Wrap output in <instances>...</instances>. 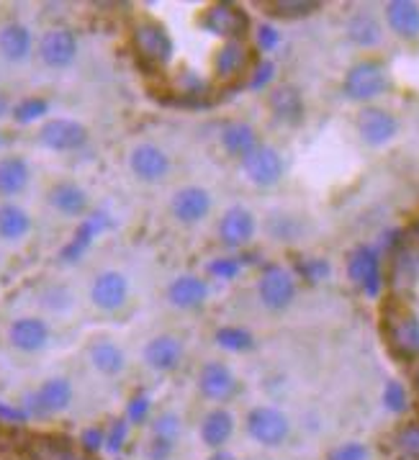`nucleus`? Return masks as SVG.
Returning a JSON list of instances; mask_svg holds the SVG:
<instances>
[{
    "label": "nucleus",
    "mask_w": 419,
    "mask_h": 460,
    "mask_svg": "<svg viewBox=\"0 0 419 460\" xmlns=\"http://www.w3.org/2000/svg\"><path fill=\"white\" fill-rule=\"evenodd\" d=\"M129 429H131V424H129L127 417H116L109 424V429H106V450L109 453L119 456L124 450V445L129 440Z\"/></svg>",
    "instance_id": "nucleus-39"
},
{
    "label": "nucleus",
    "mask_w": 419,
    "mask_h": 460,
    "mask_svg": "<svg viewBox=\"0 0 419 460\" xmlns=\"http://www.w3.org/2000/svg\"><path fill=\"white\" fill-rule=\"evenodd\" d=\"M255 41L263 52H273L275 47L281 44V34L275 31L271 23H260L255 31Z\"/></svg>",
    "instance_id": "nucleus-48"
},
{
    "label": "nucleus",
    "mask_w": 419,
    "mask_h": 460,
    "mask_svg": "<svg viewBox=\"0 0 419 460\" xmlns=\"http://www.w3.org/2000/svg\"><path fill=\"white\" fill-rule=\"evenodd\" d=\"M73 404V384L62 376L44 381L37 391H31L26 396L23 409L29 411V417H52L65 411L67 406Z\"/></svg>",
    "instance_id": "nucleus-7"
},
{
    "label": "nucleus",
    "mask_w": 419,
    "mask_h": 460,
    "mask_svg": "<svg viewBox=\"0 0 419 460\" xmlns=\"http://www.w3.org/2000/svg\"><path fill=\"white\" fill-rule=\"evenodd\" d=\"M245 427H247V435L263 445V447H278L283 442L289 440L291 435V422L289 417L275 409V406H255L250 409L247 420H245Z\"/></svg>",
    "instance_id": "nucleus-5"
},
{
    "label": "nucleus",
    "mask_w": 419,
    "mask_h": 460,
    "mask_svg": "<svg viewBox=\"0 0 419 460\" xmlns=\"http://www.w3.org/2000/svg\"><path fill=\"white\" fill-rule=\"evenodd\" d=\"M52 337V330L44 319L39 316H21L8 327V340L11 345L21 352H39L47 348Z\"/></svg>",
    "instance_id": "nucleus-20"
},
{
    "label": "nucleus",
    "mask_w": 419,
    "mask_h": 460,
    "mask_svg": "<svg viewBox=\"0 0 419 460\" xmlns=\"http://www.w3.org/2000/svg\"><path fill=\"white\" fill-rule=\"evenodd\" d=\"M31 456L34 460H95L85 456L83 450H75L73 445L62 438H37L31 442Z\"/></svg>",
    "instance_id": "nucleus-32"
},
{
    "label": "nucleus",
    "mask_w": 419,
    "mask_h": 460,
    "mask_svg": "<svg viewBox=\"0 0 419 460\" xmlns=\"http://www.w3.org/2000/svg\"><path fill=\"white\" fill-rule=\"evenodd\" d=\"M199 26L224 41H242L245 34L250 31V16L247 11L237 3H214L209 8H203L199 16Z\"/></svg>",
    "instance_id": "nucleus-3"
},
{
    "label": "nucleus",
    "mask_w": 419,
    "mask_h": 460,
    "mask_svg": "<svg viewBox=\"0 0 419 460\" xmlns=\"http://www.w3.org/2000/svg\"><path fill=\"white\" fill-rule=\"evenodd\" d=\"M91 363L93 368L103 373V376H119L121 370L127 368V355L116 342L98 340L91 348Z\"/></svg>",
    "instance_id": "nucleus-31"
},
{
    "label": "nucleus",
    "mask_w": 419,
    "mask_h": 460,
    "mask_svg": "<svg viewBox=\"0 0 419 460\" xmlns=\"http://www.w3.org/2000/svg\"><path fill=\"white\" fill-rule=\"evenodd\" d=\"M31 232V217L19 203H0V237L8 242L23 240Z\"/></svg>",
    "instance_id": "nucleus-30"
},
{
    "label": "nucleus",
    "mask_w": 419,
    "mask_h": 460,
    "mask_svg": "<svg viewBox=\"0 0 419 460\" xmlns=\"http://www.w3.org/2000/svg\"><path fill=\"white\" fill-rule=\"evenodd\" d=\"M31 181V167L19 155H8L0 157V196L11 199L26 190V185Z\"/></svg>",
    "instance_id": "nucleus-28"
},
{
    "label": "nucleus",
    "mask_w": 419,
    "mask_h": 460,
    "mask_svg": "<svg viewBox=\"0 0 419 460\" xmlns=\"http://www.w3.org/2000/svg\"><path fill=\"white\" fill-rule=\"evenodd\" d=\"M5 113H11V101H8L5 93H0V119H3Z\"/></svg>",
    "instance_id": "nucleus-51"
},
{
    "label": "nucleus",
    "mask_w": 419,
    "mask_h": 460,
    "mask_svg": "<svg viewBox=\"0 0 419 460\" xmlns=\"http://www.w3.org/2000/svg\"><path fill=\"white\" fill-rule=\"evenodd\" d=\"M206 460H239L235 453H229V450H214L211 456Z\"/></svg>",
    "instance_id": "nucleus-50"
},
{
    "label": "nucleus",
    "mask_w": 419,
    "mask_h": 460,
    "mask_svg": "<svg viewBox=\"0 0 419 460\" xmlns=\"http://www.w3.org/2000/svg\"><path fill=\"white\" fill-rule=\"evenodd\" d=\"M167 298L178 309H199L209 298V283H206V278L191 276V273L175 278L167 286Z\"/></svg>",
    "instance_id": "nucleus-23"
},
{
    "label": "nucleus",
    "mask_w": 419,
    "mask_h": 460,
    "mask_svg": "<svg viewBox=\"0 0 419 460\" xmlns=\"http://www.w3.org/2000/svg\"><path fill=\"white\" fill-rule=\"evenodd\" d=\"M145 363L157 373H173L183 363V342L173 334H157L145 345Z\"/></svg>",
    "instance_id": "nucleus-21"
},
{
    "label": "nucleus",
    "mask_w": 419,
    "mask_h": 460,
    "mask_svg": "<svg viewBox=\"0 0 419 460\" xmlns=\"http://www.w3.org/2000/svg\"><path fill=\"white\" fill-rule=\"evenodd\" d=\"M39 142L52 152H77L88 145V129L75 119H49L39 129Z\"/></svg>",
    "instance_id": "nucleus-10"
},
{
    "label": "nucleus",
    "mask_w": 419,
    "mask_h": 460,
    "mask_svg": "<svg viewBox=\"0 0 419 460\" xmlns=\"http://www.w3.org/2000/svg\"><path fill=\"white\" fill-rule=\"evenodd\" d=\"M129 298V280L119 270H103L98 273L91 286L93 306L101 312H119Z\"/></svg>",
    "instance_id": "nucleus-15"
},
{
    "label": "nucleus",
    "mask_w": 419,
    "mask_h": 460,
    "mask_svg": "<svg viewBox=\"0 0 419 460\" xmlns=\"http://www.w3.org/2000/svg\"><path fill=\"white\" fill-rule=\"evenodd\" d=\"M296 273L304 278L307 283H319L332 273L329 262L325 258H301L296 262Z\"/></svg>",
    "instance_id": "nucleus-38"
},
{
    "label": "nucleus",
    "mask_w": 419,
    "mask_h": 460,
    "mask_svg": "<svg viewBox=\"0 0 419 460\" xmlns=\"http://www.w3.org/2000/svg\"><path fill=\"white\" fill-rule=\"evenodd\" d=\"M383 334L401 360L419 358V316L404 304H388L383 312Z\"/></svg>",
    "instance_id": "nucleus-1"
},
{
    "label": "nucleus",
    "mask_w": 419,
    "mask_h": 460,
    "mask_svg": "<svg viewBox=\"0 0 419 460\" xmlns=\"http://www.w3.org/2000/svg\"><path fill=\"white\" fill-rule=\"evenodd\" d=\"M255 229V217L245 206H232L219 221V240L232 250H239L253 242Z\"/></svg>",
    "instance_id": "nucleus-18"
},
{
    "label": "nucleus",
    "mask_w": 419,
    "mask_h": 460,
    "mask_svg": "<svg viewBox=\"0 0 419 460\" xmlns=\"http://www.w3.org/2000/svg\"><path fill=\"white\" fill-rule=\"evenodd\" d=\"M173 450H175V445H173V442H165V440H157V438H152V440H149V447H147V458L167 460L170 456H173Z\"/></svg>",
    "instance_id": "nucleus-49"
},
{
    "label": "nucleus",
    "mask_w": 419,
    "mask_h": 460,
    "mask_svg": "<svg viewBox=\"0 0 419 460\" xmlns=\"http://www.w3.org/2000/svg\"><path fill=\"white\" fill-rule=\"evenodd\" d=\"M113 226V219H111L109 211H103V208H95L91 211L85 219L77 224V229H75V234L70 237V242L59 250V260L62 262H80L83 255L88 252L93 247V242L98 240L106 229Z\"/></svg>",
    "instance_id": "nucleus-8"
},
{
    "label": "nucleus",
    "mask_w": 419,
    "mask_h": 460,
    "mask_svg": "<svg viewBox=\"0 0 419 460\" xmlns=\"http://www.w3.org/2000/svg\"><path fill=\"white\" fill-rule=\"evenodd\" d=\"M29 420H31V417H29V411H26L23 406L8 404V402H3V399H0V422L21 427V424H26Z\"/></svg>",
    "instance_id": "nucleus-47"
},
{
    "label": "nucleus",
    "mask_w": 419,
    "mask_h": 460,
    "mask_svg": "<svg viewBox=\"0 0 419 460\" xmlns=\"http://www.w3.org/2000/svg\"><path fill=\"white\" fill-rule=\"evenodd\" d=\"M388 88V73L379 59H363L358 65H352L345 75L343 91L350 101H373L383 95Z\"/></svg>",
    "instance_id": "nucleus-4"
},
{
    "label": "nucleus",
    "mask_w": 419,
    "mask_h": 460,
    "mask_svg": "<svg viewBox=\"0 0 419 460\" xmlns=\"http://www.w3.org/2000/svg\"><path fill=\"white\" fill-rule=\"evenodd\" d=\"M358 131L363 137L365 145L370 147H381L386 142H391L399 131V121L394 119V113L379 106H365L358 113Z\"/></svg>",
    "instance_id": "nucleus-16"
},
{
    "label": "nucleus",
    "mask_w": 419,
    "mask_h": 460,
    "mask_svg": "<svg viewBox=\"0 0 419 460\" xmlns=\"http://www.w3.org/2000/svg\"><path fill=\"white\" fill-rule=\"evenodd\" d=\"M327 460H368V447L363 442H345L329 453Z\"/></svg>",
    "instance_id": "nucleus-46"
},
{
    "label": "nucleus",
    "mask_w": 419,
    "mask_h": 460,
    "mask_svg": "<svg viewBox=\"0 0 419 460\" xmlns=\"http://www.w3.org/2000/svg\"><path fill=\"white\" fill-rule=\"evenodd\" d=\"M80 450L85 453V456H95V453H101V450H106V429L103 427H85L83 432H80Z\"/></svg>",
    "instance_id": "nucleus-42"
},
{
    "label": "nucleus",
    "mask_w": 419,
    "mask_h": 460,
    "mask_svg": "<svg viewBox=\"0 0 419 460\" xmlns=\"http://www.w3.org/2000/svg\"><path fill=\"white\" fill-rule=\"evenodd\" d=\"M247 47H245V41H224L219 49H217V55H214V75H217V80L221 83H229V80H235L239 75L245 73V67H247Z\"/></svg>",
    "instance_id": "nucleus-25"
},
{
    "label": "nucleus",
    "mask_w": 419,
    "mask_h": 460,
    "mask_svg": "<svg viewBox=\"0 0 419 460\" xmlns=\"http://www.w3.org/2000/svg\"><path fill=\"white\" fill-rule=\"evenodd\" d=\"M347 276L355 286H361L370 298L381 294L383 276H381V258L370 244H361L352 250V255L347 260Z\"/></svg>",
    "instance_id": "nucleus-9"
},
{
    "label": "nucleus",
    "mask_w": 419,
    "mask_h": 460,
    "mask_svg": "<svg viewBox=\"0 0 419 460\" xmlns=\"http://www.w3.org/2000/svg\"><path fill=\"white\" fill-rule=\"evenodd\" d=\"M257 131L247 121H232L221 129V147L235 157H247L257 147Z\"/></svg>",
    "instance_id": "nucleus-29"
},
{
    "label": "nucleus",
    "mask_w": 419,
    "mask_h": 460,
    "mask_svg": "<svg viewBox=\"0 0 419 460\" xmlns=\"http://www.w3.org/2000/svg\"><path fill=\"white\" fill-rule=\"evenodd\" d=\"M273 80L275 65L271 59H260L255 65V70H253V75H250V80H247V88H250V91H265Z\"/></svg>",
    "instance_id": "nucleus-44"
},
{
    "label": "nucleus",
    "mask_w": 419,
    "mask_h": 460,
    "mask_svg": "<svg viewBox=\"0 0 419 460\" xmlns=\"http://www.w3.org/2000/svg\"><path fill=\"white\" fill-rule=\"evenodd\" d=\"M268 13L271 16H278V19H304V16H311L314 11L322 8V3L316 0H275V3H268Z\"/></svg>",
    "instance_id": "nucleus-35"
},
{
    "label": "nucleus",
    "mask_w": 419,
    "mask_h": 460,
    "mask_svg": "<svg viewBox=\"0 0 419 460\" xmlns=\"http://www.w3.org/2000/svg\"><path fill=\"white\" fill-rule=\"evenodd\" d=\"M386 21L388 29L401 39L419 37V3L412 0H391L386 5Z\"/></svg>",
    "instance_id": "nucleus-27"
},
{
    "label": "nucleus",
    "mask_w": 419,
    "mask_h": 460,
    "mask_svg": "<svg viewBox=\"0 0 419 460\" xmlns=\"http://www.w3.org/2000/svg\"><path fill=\"white\" fill-rule=\"evenodd\" d=\"M131 44H134V52L137 57L149 65V67H165L173 55H175V44H173V37L167 34L163 23L157 21L145 19L139 21L131 31Z\"/></svg>",
    "instance_id": "nucleus-2"
},
{
    "label": "nucleus",
    "mask_w": 419,
    "mask_h": 460,
    "mask_svg": "<svg viewBox=\"0 0 419 460\" xmlns=\"http://www.w3.org/2000/svg\"><path fill=\"white\" fill-rule=\"evenodd\" d=\"M409 234H412V242H415V244L419 247V221L415 224V226H412V232H409Z\"/></svg>",
    "instance_id": "nucleus-52"
},
{
    "label": "nucleus",
    "mask_w": 419,
    "mask_h": 460,
    "mask_svg": "<svg viewBox=\"0 0 419 460\" xmlns=\"http://www.w3.org/2000/svg\"><path fill=\"white\" fill-rule=\"evenodd\" d=\"M347 37L358 47H376L383 37L381 23L376 21L373 13L361 11V13H355L352 19L347 21Z\"/></svg>",
    "instance_id": "nucleus-33"
},
{
    "label": "nucleus",
    "mask_w": 419,
    "mask_h": 460,
    "mask_svg": "<svg viewBox=\"0 0 419 460\" xmlns=\"http://www.w3.org/2000/svg\"><path fill=\"white\" fill-rule=\"evenodd\" d=\"M237 376L232 373V368L221 360H211L206 363L199 373V391L201 396H206L209 402H229L237 394Z\"/></svg>",
    "instance_id": "nucleus-14"
},
{
    "label": "nucleus",
    "mask_w": 419,
    "mask_h": 460,
    "mask_svg": "<svg viewBox=\"0 0 419 460\" xmlns=\"http://www.w3.org/2000/svg\"><path fill=\"white\" fill-rule=\"evenodd\" d=\"M129 167H131L134 178H139L142 183H160L170 172V157L157 145L142 142V145L131 149Z\"/></svg>",
    "instance_id": "nucleus-13"
},
{
    "label": "nucleus",
    "mask_w": 419,
    "mask_h": 460,
    "mask_svg": "<svg viewBox=\"0 0 419 460\" xmlns=\"http://www.w3.org/2000/svg\"><path fill=\"white\" fill-rule=\"evenodd\" d=\"M242 170L253 183L268 188L283 178V157L271 145H257L247 157H242Z\"/></svg>",
    "instance_id": "nucleus-11"
},
{
    "label": "nucleus",
    "mask_w": 419,
    "mask_h": 460,
    "mask_svg": "<svg viewBox=\"0 0 419 460\" xmlns=\"http://www.w3.org/2000/svg\"><path fill=\"white\" fill-rule=\"evenodd\" d=\"M257 296H260L263 306L271 309V312L289 309L293 298H296L293 273H289L281 265H265V270L260 273V280H257Z\"/></svg>",
    "instance_id": "nucleus-6"
},
{
    "label": "nucleus",
    "mask_w": 419,
    "mask_h": 460,
    "mask_svg": "<svg viewBox=\"0 0 419 460\" xmlns=\"http://www.w3.org/2000/svg\"><path fill=\"white\" fill-rule=\"evenodd\" d=\"M39 57L47 67L65 70L77 57V37L70 29H49L39 39Z\"/></svg>",
    "instance_id": "nucleus-12"
},
{
    "label": "nucleus",
    "mask_w": 419,
    "mask_h": 460,
    "mask_svg": "<svg viewBox=\"0 0 419 460\" xmlns=\"http://www.w3.org/2000/svg\"><path fill=\"white\" fill-rule=\"evenodd\" d=\"M217 342H219V348L229 352H247L255 348L253 332H247L245 327H221L217 330Z\"/></svg>",
    "instance_id": "nucleus-36"
},
{
    "label": "nucleus",
    "mask_w": 419,
    "mask_h": 460,
    "mask_svg": "<svg viewBox=\"0 0 419 460\" xmlns=\"http://www.w3.org/2000/svg\"><path fill=\"white\" fill-rule=\"evenodd\" d=\"M149 411H152V402L145 391H137L127 404V420L129 424H145L149 420Z\"/></svg>",
    "instance_id": "nucleus-43"
},
{
    "label": "nucleus",
    "mask_w": 419,
    "mask_h": 460,
    "mask_svg": "<svg viewBox=\"0 0 419 460\" xmlns=\"http://www.w3.org/2000/svg\"><path fill=\"white\" fill-rule=\"evenodd\" d=\"M47 201L55 208L57 214L67 217V219H77V217H85L88 214V190L75 181H59L49 188L47 193Z\"/></svg>",
    "instance_id": "nucleus-19"
},
{
    "label": "nucleus",
    "mask_w": 419,
    "mask_h": 460,
    "mask_svg": "<svg viewBox=\"0 0 419 460\" xmlns=\"http://www.w3.org/2000/svg\"><path fill=\"white\" fill-rule=\"evenodd\" d=\"M397 447L406 458H419V422H409L397 432Z\"/></svg>",
    "instance_id": "nucleus-40"
},
{
    "label": "nucleus",
    "mask_w": 419,
    "mask_h": 460,
    "mask_svg": "<svg viewBox=\"0 0 419 460\" xmlns=\"http://www.w3.org/2000/svg\"><path fill=\"white\" fill-rule=\"evenodd\" d=\"M34 49V37L29 31V26H23L19 21H11L0 29V55L8 62H23Z\"/></svg>",
    "instance_id": "nucleus-26"
},
{
    "label": "nucleus",
    "mask_w": 419,
    "mask_h": 460,
    "mask_svg": "<svg viewBox=\"0 0 419 460\" xmlns=\"http://www.w3.org/2000/svg\"><path fill=\"white\" fill-rule=\"evenodd\" d=\"M170 211L181 224H199L211 211V196L201 185H185L181 190H175L170 201Z\"/></svg>",
    "instance_id": "nucleus-17"
},
{
    "label": "nucleus",
    "mask_w": 419,
    "mask_h": 460,
    "mask_svg": "<svg viewBox=\"0 0 419 460\" xmlns=\"http://www.w3.org/2000/svg\"><path fill=\"white\" fill-rule=\"evenodd\" d=\"M235 435V414L227 409H211L201 422V442L211 450H224V445Z\"/></svg>",
    "instance_id": "nucleus-24"
},
{
    "label": "nucleus",
    "mask_w": 419,
    "mask_h": 460,
    "mask_svg": "<svg viewBox=\"0 0 419 460\" xmlns=\"http://www.w3.org/2000/svg\"><path fill=\"white\" fill-rule=\"evenodd\" d=\"M152 438L165 442H178L181 438V417L175 411H160L155 420H152Z\"/></svg>",
    "instance_id": "nucleus-37"
},
{
    "label": "nucleus",
    "mask_w": 419,
    "mask_h": 460,
    "mask_svg": "<svg viewBox=\"0 0 419 460\" xmlns=\"http://www.w3.org/2000/svg\"><path fill=\"white\" fill-rule=\"evenodd\" d=\"M49 113V101L47 98H41V95H29V98H21L19 103L11 109V116H13V121L21 124V127H29V124H34L39 119H44Z\"/></svg>",
    "instance_id": "nucleus-34"
},
{
    "label": "nucleus",
    "mask_w": 419,
    "mask_h": 460,
    "mask_svg": "<svg viewBox=\"0 0 419 460\" xmlns=\"http://www.w3.org/2000/svg\"><path fill=\"white\" fill-rule=\"evenodd\" d=\"M209 276L221 278V280H232V278L239 276V270H242V260L237 258H217L209 262Z\"/></svg>",
    "instance_id": "nucleus-45"
},
{
    "label": "nucleus",
    "mask_w": 419,
    "mask_h": 460,
    "mask_svg": "<svg viewBox=\"0 0 419 460\" xmlns=\"http://www.w3.org/2000/svg\"><path fill=\"white\" fill-rule=\"evenodd\" d=\"M383 406L394 414H401L409 409V396H406V388L401 386L399 381H388L383 388Z\"/></svg>",
    "instance_id": "nucleus-41"
},
{
    "label": "nucleus",
    "mask_w": 419,
    "mask_h": 460,
    "mask_svg": "<svg viewBox=\"0 0 419 460\" xmlns=\"http://www.w3.org/2000/svg\"><path fill=\"white\" fill-rule=\"evenodd\" d=\"M268 109L281 124L296 127L304 119V98L296 85H278L268 95Z\"/></svg>",
    "instance_id": "nucleus-22"
}]
</instances>
